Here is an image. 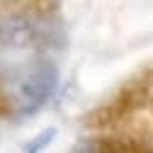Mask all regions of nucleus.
<instances>
[{
  "instance_id": "5",
  "label": "nucleus",
  "mask_w": 153,
  "mask_h": 153,
  "mask_svg": "<svg viewBox=\"0 0 153 153\" xmlns=\"http://www.w3.org/2000/svg\"><path fill=\"white\" fill-rule=\"evenodd\" d=\"M54 137H57V130H54V127H45V130H40L33 139H28V141L21 146L19 153H45L47 146L54 141Z\"/></svg>"
},
{
  "instance_id": "7",
  "label": "nucleus",
  "mask_w": 153,
  "mask_h": 153,
  "mask_svg": "<svg viewBox=\"0 0 153 153\" xmlns=\"http://www.w3.org/2000/svg\"><path fill=\"white\" fill-rule=\"evenodd\" d=\"M78 153H94V151H90L87 146H80V151H78Z\"/></svg>"
},
{
  "instance_id": "3",
  "label": "nucleus",
  "mask_w": 153,
  "mask_h": 153,
  "mask_svg": "<svg viewBox=\"0 0 153 153\" xmlns=\"http://www.w3.org/2000/svg\"><path fill=\"white\" fill-rule=\"evenodd\" d=\"M40 40V26L36 19L21 12L0 14V47L5 50H28Z\"/></svg>"
},
{
  "instance_id": "1",
  "label": "nucleus",
  "mask_w": 153,
  "mask_h": 153,
  "mask_svg": "<svg viewBox=\"0 0 153 153\" xmlns=\"http://www.w3.org/2000/svg\"><path fill=\"white\" fill-rule=\"evenodd\" d=\"M90 125L113 127L120 134L141 141L153 139V82L125 90L104 111H99Z\"/></svg>"
},
{
  "instance_id": "6",
  "label": "nucleus",
  "mask_w": 153,
  "mask_h": 153,
  "mask_svg": "<svg viewBox=\"0 0 153 153\" xmlns=\"http://www.w3.org/2000/svg\"><path fill=\"white\" fill-rule=\"evenodd\" d=\"M10 111V97L5 94V90L0 87V113H7Z\"/></svg>"
},
{
  "instance_id": "4",
  "label": "nucleus",
  "mask_w": 153,
  "mask_h": 153,
  "mask_svg": "<svg viewBox=\"0 0 153 153\" xmlns=\"http://www.w3.org/2000/svg\"><path fill=\"white\" fill-rule=\"evenodd\" d=\"M85 146L94 153H153V146L149 141L134 139V137H127V134L97 137V139H90Z\"/></svg>"
},
{
  "instance_id": "2",
  "label": "nucleus",
  "mask_w": 153,
  "mask_h": 153,
  "mask_svg": "<svg viewBox=\"0 0 153 153\" xmlns=\"http://www.w3.org/2000/svg\"><path fill=\"white\" fill-rule=\"evenodd\" d=\"M59 87V68L42 59L36 61L31 68H26L10 94V108H17L19 115H31L38 108H42Z\"/></svg>"
}]
</instances>
